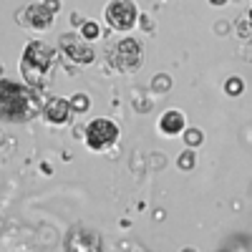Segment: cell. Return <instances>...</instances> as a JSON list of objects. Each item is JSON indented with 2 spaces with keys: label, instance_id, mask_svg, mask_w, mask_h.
I'll list each match as a JSON object with an SVG mask.
<instances>
[{
  "label": "cell",
  "instance_id": "obj_14",
  "mask_svg": "<svg viewBox=\"0 0 252 252\" xmlns=\"http://www.w3.org/2000/svg\"><path fill=\"white\" fill-rule=\"evenodd\" d=\"M152 91H157V94L172 91V76H169V73H157V76L152 78Z\"/></svg>",
  "mask_w": 252,
  "mask_h": 252
},
{
  "label": "cell",
  "instance_id": "obj_12",
  "mask_svg": "<svg viewBox=\"0 0 252 252\" xmlns=\"http://www.w3.org/2000/svg\"><path fill=\"white\" fill-rule=\"evenodd\" d=\"M242 91H245V81L240 78V76H229L227 81H224V94L227 96H242Z\"/></svg>",
  "mask_w": 252,
  "mask_h": 252
},
{
  "label": "cell",
  "instance_id": "obj_15",
  "mask_svg": "<svg viewBox=\"0 0 252 252\" xmlns=\"http://www.w3.org/2000/svg\"><path fill=\"white\" fill-rule=\"evenodd\" d=\"M86 40H96L98 35H101V28H98V23H94V20H86V23L81 26V31H78Z\"/></svg>",
  "mask_w": 252,
  "mask_h": 252
},
{
  "label": "cell",
  "instance_id": "obj_1",
  "mask_svg": "<svg viewBox=\"0 0 252 252\" xmlns=\"http://www.w3.org/2000/svg\"><path fill=\"white\" fill-rule=\"evenodd\" d=\"M43 106L46 103H40V91L31 89L28 83H15L10 78L0 81V111L5 121L26 124L33 116L43 114Z\"/></svg>",
  "mask_w": 252,
  "mask_h": 252
},
{
  "label": "cell",
  "instance_id": "obj_16",
  "mask_svg": "<svg viewBox=\"0 0 252 252\" xmlns=\"http://www.w3.org/2000/svg\"><path fill=\"white\" fill-rule=\"evenodd\" d=\"M237 33H240V38H252V20H240L237 23Z\"/></svg>",
  "mask_w": 252,
  "mask_h": 252
},
{
  "label": "cell",
  "instance_id": "obj_19",
  "mask_svg": "<svg viewBox=\"0 0 252 252\" xmlns=\"http://www.w3.org/2000/svg\"><path fill=\"white\" fill-rule=\"evenodd\" d=\"M83 23H86V20H83L78 13H73V15H71V26H76V28H78V26H83Z\"/></svg>",
  "mask_w": 252,
  "mask_h": 252
},
{
  "label": "cell",
  "instance_id": "obj_9",
  "mask_svg": "<svg viewBox=\"0 0 252 252\" xmlns=\"http://www.w3.org/2000/svg\"><path fill=\"white\" fill-rule=\"evenodd\" d=\"M187 129V116L179 111V109H169V111H164L161 119H159V131L164 136H179L184 134Z\"/></svg>",
  "mask_w": 252,
  "mask_h": 252
},
{
  "label": "cell",
  "instance_id": "obj_21",
  "mask_svg": "<svg viewBox=\"0 0 252 252\" xmlns=\"http://www.w3.org/2000/svg\"><path fill=\"white\" fill-rule=\"evenodd\" d=\"M209 3H212V5H224L227 0H209Z\"/></svg>",
  "mask_w": 252,
  "mask_h": 252
},
{
  "label": "cell",
  "instance_id": "obj_7",
  "mask_svg": "<svg viewBox=\"0 0 252 252\" xmlns=\"http://www.w3.org/2000/svg\"><path fill=\"white\" fill-rule=\"evenodd\" d=\"M73 106H71V98H61V96H51L43 106V119L51 126H66L73 116Z\"/></svg>",
  "mask_w": 252,
  "mask_h": 252
},
{
  "label": "cell",
  "instance_id": "obj_4",
  "mask_svg": "<svg viewBox=\"0 0 252 252\" xmlns=\"http://www.w3.org/2000/svg\"><path fill=\"white\" fill-rule=\"evenodd\" d=\"M114 68L121 71V73H134L136 68H141V63H144V48L136 38H124L121 43L116 46L114 56Z\"/></svg>",
  "mask_w": 252,
  "mask_h": 252
},
{
  "label": "cell",
  "instance_id": "obj_10",
  "mask_svg": "<svg viewBox=\"0 0 252 252\" xmlns=\"http://www.w3.org/2000/svg\"><path fill=\"white\" fill-rule=\"evenodd\" d=\"M182 136H184V144H187V146H192V149H197V146L204 144V131L197 129V126H189V129H184Z\"/></svg>",
  "mask_w": 252,
  "mask_h": 252
},
{
  "label": "cell",
  "instance_id": "obj_6",
  "mask_svg": "<svg viewBox=\"0 0 252 252\" xmlns=\"http://www.w3.org/2000/svg\"><path fill=\"white\" fill-rule=\"evenodd\" d=\"M106 23L114 31H131L139 23V10L131 0H111L106 5Z\"/></svg>",
  "mask_w": 252,
  "mask_h": 252
},
{
  "label": "cell",
  "instance_id": "obj_2",
  "mask_svg": "<svg viewBox=\"0 0 252 252\" xmlns=\"http://www.w3.org/2000/svg\"><path fill=\"white\" fill-rule=\"evenodd\" d=\"M56 51L40 40H31L23 51V58H20V71H23V81L31 89L43 91L48 83V71L53 66Z\"/></svg>",
  "mask_w": 252,
  "mask_h": 252
},
{
  "label": "cell",
  "instance_id": "obj_3",
  "mask_svg": "<svg viewBox=\"0 0 252 252\" xmlns=\"http://www.w3.org/2000/svg\"><path fill=\"white\" fill-rule=\"evenodd\" d=\"M119 136H121L119 124L106 119V116L94 119L86 129H83V141H86V146L91 152H106V149H111V146L119 141Z\"/></svg>",
  "mask_w": 252,
  "mask_h": 252
},
{
  "label": "cell",
  "instance_id": "obj_13",
  "mask_svg": "<svg viewBox=\"0 0 252 252\" xmlns=\"http://www.w3.org/2000/svg\"><path fill=\"white\" fill-rule=\"evenodd\" d=\"M71 106H73L76 114H86V111L91 109V98H89V94H83V91L73 94V96H71Z\"/></svg>",
  "mask_w": 252,
  "mask_h": 252
},
{
  "label": "cell",
  "instance_id": "obj_8",
  "mask_svg": "<svg viewBox=\"0 0 252 252\" xmlns=\"http://www.w3.org/2000/svg\"><path fill=\"white\" fill-rule=\"evenodd\" d=\"M53 15L56 13H51L43 3H35V5H28L23 15L18 13V23L28 26L31 31H48L53 26Z\"/></svg>",
  "mask_w": 252,
  "mask_h": 252
},
{
  "label": "cell",
  "instance_id": "obj_20",
  "mask_svg": "<svg viewBox=\"0 0 252 252\" xmlns=\"http://www.w3.org/2000/svg\"><path fill=\"white\" fill-rule=\"evenodd\" d=\"M40 169H43V174H53L51 172V164H40Z\"/></svg>",
  "mask_w": 252,
  "mask_h": 252
},
{
  "label": "cell",
  "instance_id": "obj_22",
  "mask_svg": "<svg viewBox=\"0 0 252 252\" xmlns=\"http://www.w3.org/2000/svg\"><path fill=\"white\" fill-rule=\"evenodd\" d=\"M250 20H252V10H250Z\"/></svg>",
  "mask_w": 252,
  "mask_h": 252
},
{
  "label": "cell",
  "instance_id": "obj_17",
  "mask_svg": "<svg viewBox=\"0 0 252 252\" xmlns=\"http://www.w3.org/2000/svg\"><path fill=\"white\" fill-rule=\"evenodd\" d=\"M215 33L217 35H227L229 33V23H227V20H220V23L215 26Z\"/></svg>",
  "mask_w": 252,
  "mask_h": 252
},
{
  "label": "cell",
  "instance_id": "obj_5",
  "mask_svg": "<svg viewBox=\"0 0 252 252\" xmlns=\"http://www.w3.org/2000/svg\"><path fill=\"white\" fill-rule=\"evenodd\" d=\"M83 38L81 33H66V35H61L58 40V48L63 51V56H66L71 63H76V66H91V63L96 61V53L89 43H83Z\"/></svg>",
  "mask_w": 252,
  "mask_h": 252
},
{
  "label": "cell",
  "instance_id": "obj_18",
  "mask_svg": "<svg viewBox=\"0 0 252 252\" xmlns=\"http://www.w3.org/2000/svg\"><path fill=\"white\" fill-rule=\"evenodd\" d=\"M51 13H58V8H61V0H46V3H43Z\"/></svg>",
  "mask_w": 252,
  "mask_h": 252
},
{
  "label": "cell",
  "instance_id": "obj_11",
  "mask_svg": "<svg viewBox=\"0 0 252 252\" xmlns=\"http://www.w3.org/2000/svg\"><path fill=\"white\" fill-rule=\"evenodd\" d=\"M194 164H197L194 149H192V146H187V152H182L179 159H177V166H179L182 172H192V169H194Z\"/></svg>",
  "mask_w": 252,
  "mask_h": 252
}]
</instances>
